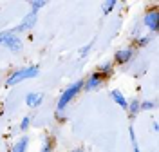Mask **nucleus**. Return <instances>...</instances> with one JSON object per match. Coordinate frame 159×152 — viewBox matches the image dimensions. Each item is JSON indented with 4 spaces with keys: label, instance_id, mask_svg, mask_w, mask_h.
Segmentation results:
<instances>
[{
    "label": "nucleus",
    "instance_id": "5",
    "mask_svg": "<svg viewBox=\"0 0 159 152\" xmlns=\"http://www.w3.org/2000/svg\"><path fill=\"white\" fill-rule=\"evenodd\" d=\"M103 80H105V76L101 74V72H92L89 76V80L83 81V89H87V91H94V89H98L99 85L103 83Z\"/></svg>",
    "mask_w": 159,
    "mask_h": 152
},
{
    "label": "nucleus",
    "instance_id": "6",
    "mask_svg": "<svg viewBox=\"0 0 159 152\" xmlns=\"http://www.w3.org/2000/svg\"><path fill=\"white\" fill-rule=\"evenodd\" d=\"M143 22H145V25H147L150 31H154V33H156V31L159 29V11L157 9L148 11V13L145 15V20H143Z\"/></svg>",
    "mask_w": 159,
    "mask_h": 152
},
{
    "label": "nucleus",
    "instance_id": "2",
    "mask_svg": "<svg viewBox=\"0 0 159 152\" xmlns=\"http://www.w3.org/2000/svg\"><path fill=\"white\" fill-rule=\"evenodd\" d=\"M81 89H83V81H81V80L76 81V83H72V85H69L65 91L61 92V96H60V100H58V111H63V109L69 105L70 101L78 96V92L81 91Z\"/></svg>",
    "mask_w": 159,
    "mask_h": 152
},
{
    "label": "nucleus",
    "instance_id": "16",
    "mask_svg": "<svg viewBox=\"0 0 159 152\" xmlns=\"http://www.w3.org/2000/svg\"><path fill=\"white\" fill-rule=\"evenodd\" d=\"M29 123H31V118H29V116H25V118L22 120V123H20V129H22V131H27Z\"/></svg>",
    "mask_w": 159,
    "mask_h": 152
},
{
    "label": "nucleus",
    "instance_id": "10",
    "mask_svg": "<svg viewBox=\"0 0 159 152\" xmlns=\"http://www.w3.org/2000/svg\"><path fill=\"white\" fill-rule=\"evenodd\" d=\"M27 143H29V138H22V140H18V141L13 145L11 152H25V149H27Z\"/></svg>",
    "mask_w": 159,
    "mask_h": 152
},
{
    "label": "nucleus",
    "instance_id": "12",
    "mask_svg": "<svg viewBox=\"0 0 159 152\" xmlns=\"http://www.w3.org/2000/svg\"><path fill=\"white\" fill-rule=\"evenodd\" d=\"M47 4V0H31V7H33V11H38L40 7H43Z\"/></svg>",
    "mask_w": 159,
    "mask_h": 152
},
{
    "label": "nucleus",
    "instance_id": "15",
    "mask_svg": "<svg viewBox=\"0 0 159 152\" xmlns=\"http://www.w3.org/2000/svg\"><path fill=\"white\" fill-rule=\"evenodd\" d=\"M51 150H52V140L47 138L45 143H43V147H42V152H51Z\"/></svg>",
    "mask_w": 159,
    "mask_h": 152
},
{
    "label": "nucleus",
    "instance_id": "4",
    "mask_svg": "<svg viewBox=\"0 0 159 152\" xmlns=\"http://www.w3.org/2000/svg\"><path fill=\"white\" fill-rule=\"evenodd\" d=\"M36 16H38V11H33V9H31V13H27V15H25V18L22 20V24H20L18 27H15V31H13V33H20V31L31 29V27L36 24Z\"/></svg>",
    "mask_w": 159,
    "mask_h": 152
},
{
    "label": "nucleus",
    "instance_id": "20",
    "mask_svg": "<svg viewBox=\"0 0 159 152\" xmlns=\"http://www.w3.org/2000/svg\"><path fill=\"white\" fill-rule=\"evenodd\" d=\"M134 152H141V150H139V147H138V145H134Z\"/></svg>",
    "mask_w": 159,
    "mask_h": 152
},
{
    "label": "nucleus",
    "instance_id": "19",
    "mask_svg": "<svg viewBox=\"0 0 159 152\" xmlns=\"http://www.w3.org/2000/svg\"><path fill=\"white\" fill-rule=\"evenodd\" d=\"M147 44H150V36H141V38L138 40V45H141V47L147 45Z\"/></svg>",
    "mask_w": 159,
    "mask_h": 152
},
{
    "label": "nucleus",
    "instance_id": "18",
    "mask_svg": "<svg viewBox=\"0 0 159 152\" xmlns=\"http://www.w3.org/2000/svg\"><path fill=\"white\" fill-rule=\"evenodd\" d=\"M114 6H116V0H109V2H107V4H105V13H110V9H112V7H114Z\"/></svg>",
    "mask_w": 159,
    "mask_h": 152
},
{
    "label": "nucleus",
    "instance_id": "3",
    "mask_svg": "<svg viewBox=\"0 0 159 152\" xmlns=\"http://www.w3.org/2000/svg\"><path fill=\"white\" fill-rule=\"evenodd\" d=\"M0 44L2 45H6L7 49L11 51H20L22 49V42H20V38L13 33V31H6V33H0Z\"/></svg>",
    "mask_w": 159,
    "mask_h": 152
},
{
    "label": "nucleus",
    "instance_id": "17",
    "mask_svg": "<svg viewBox=\"0 0 159 152\" xmlns=\"http://www.w3.org/2000/svg\"><path fill=\"white\" fill-rule=\"evenodd\" d=\"M90 47H92V44H87V45H83L81 47V51H80V56L83 58V56H87V53L90 51Z\"/></svg>",
    "mask_w": 159,
    "mask_h": 152
},
{
    "label": "nucleus",
    "instance_id": "13",
    "mask_svg": "<svg viewBox=\"0 0 159 152\" xmlns=\"http://www.w3.org/2000/svg\"><path fill=\"white\" fill-rule=\"evenodd\" d=\"M98 72H101L103 76L110 74V72H112V63H103V65L99 67V71H98Z\"/></svg>",
    "mask_w": 159,
    "mask_h": 152
},
{
    "label": "nucleus",
    "instance_id": "8",
    "mask_svg": "<svg viewBox=\"0 0 159 152\" xmlns=\"http://www.w3.org/2000/svg\"><path fill=\"white\" fill-rule=\"evenodd\" d=\"M42 100H43V94H40V92H29L25 96V103L29 107H38L40 103H42Z\"/></svg>",
    "mask_w": 159,
    "mask_h": 152
},
{
    "label": "nucleus",
    "instance_id": "1",
    "mask_svg": "<svg viewBox=\"0 0 159 152\" xmlns=\"http://www.w3.org/2000/svg\"><path fill=\"white\" fill-rule=\"evenodd\" d=\"M40 69L36 67V65H33V67H24V69H18V71H15L13 74H11L9 78H7V81H6V85L7 87H13V85H16V83H20V81L24 80H29V78H36L38 76Z\"/></svg>",
    "mask_w": 159,
    "mask_h": 152
},
{
    "label": "nucleus",
    "instance_id": "21",
    "mask_svg": "<svg viewBox=\"0 0 159 152\" xmlns=\"http://www.w3.org/2000/svg\"><path fill=\"white\" fill-rule=\"evenodd\" d=\"M72 152H83V150H81V149H76V150H72Z\"/></svg>",
    "mask_w": 159,
    "mask_h": 152
},
{
    "label": "nucleus",
    "instance_id": "11",
    "mask_svg": "<svg viewBox=\"0 0 159 152\" xmlns=\"http://www.w3.org/2000/svg\"><path fill=\"white\" fill-rule=\"evenodd\" d=\"M139 105H141V101H139V100H132V103H129V107H127V109H129L130 116H136V114L141 111V107H139Z\"/></svg>",
    "mask_w": 159,
    "mask_h": 152
},
{
    "label": "nucleus",
    "instance_id": "9",
    "mask_svg": "<svg viewBox=\"0 0 159 152\" xmlns=\"http://www.w3.org/2000/svg\"><path fill=\"white\" fill-rule=\"evenodd\" d=\"M110 96H112V100L116 101L121 109H127V107H129V101L125 100V96H123V94H121L118 89H114V91L110 92Z\"/></svg>",
    "mask_w": 159,
    "mask_h": 152
},
{
    "label": "nucleus",
    "instance_id": "7",
    "mask_svg": "<svg viewBox=\"0 0 159 152\" xmlns=\"http://www.w3.org/2000/svg\"><path fill=\"white\" fill-rule=\"evenodd\" d=\"M132 56H134V51L132 49H121V51H118V53L114 54V58H116L118 63H127Z\"/></svg>",
    "mask_w": 159,
    "mask_h": 152
},
{
    "label": "nucleus",
    "instance_id": "14",
    "mask_svg": "<svg viewBox=\"0 0 159 152\" xmlns=\"http://www.w3.org/2000/svg\"><path fill=\"white\" fill-rule=\"evenodd\" d=\"M139 107H141V111H152V109H156V101H143Z\"/></svg>",
    "mask_w": 159,
    "mask_h": 152
}]
</instances>
